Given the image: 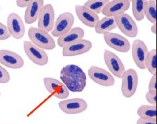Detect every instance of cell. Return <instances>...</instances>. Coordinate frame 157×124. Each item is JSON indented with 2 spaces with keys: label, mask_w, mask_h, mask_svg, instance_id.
Returning <instances> with one entry per match:
<instances>
[{
  "label": "cell",
  "mask_w": 157,
  "mask_h": 124,
  "mask_svg": "<svg viewBox=\"0 0 157 124\" xmlns=\"http://www.w3.org/2000/svg\"><path fill=\"white\" fill-rule=\"evenodd\" d=\"M60 79L72 92H82L86 85V76L83 70L77 65L68 64L62 68Z\"/></svg>",
  "instance_id": "cell-1"
},
{
  "label": "cell",
  "mask_w": 157,
  "mask_h": 124,
  "mask_svg": "<svg viewBox=\"0 0 157 124\" xmlns=\"http://www.w3.org/2000/svg\"><path fill=\"white\" fill-rule=\"evenodd\" d=\"M104 60L110 72L118 78H121L125 71V67L120 58L112 52L105 49Z\"/></svg>",
  "instance_id": "cell-9"
},
{
  "label": "cell",
  "mask_w": 157,
  "mask_h": 124,
  "mask_svg": "<svg viewBox=\"0 0 157 124\" xmlns=\"http://www.w3.org/2000/svg\"><path fill=\"white\" fill-rule=\"evenodd\" d=\"M7 28L10 36L16 39L23 37L25 33V27L21 18L16 13L10 14L7 19Z\"/></svg>",
  "instance_id": "cell-13"
},
{
  "label": "cell",
  "mask_w": 157,
  "mask_h": 124,
  "mask_svg": "<svg viewBox=\"0 0 157 124\" xmlns=\"http://www.w3.org/2000/svg\"><path fill=\"white\" fill-rule=\"evenodd\" d=\"M109 2V0H88L85 2L83 6L98 15L102 12V9Z\"/></svg>",
  "instance_id": "cell-23"
},
{
  "label": "cell",
  "mask_w": 157,
  "mask_h": 124,
  "mask_svg": "<svg viewBox=\"0 0 157 124\" xmlns=\"http://www.w3.org/2000/svg\"><path fill=\"white\" fill-rule=\"evenodd\" d=\"M88 74L93 82L101 86L110 87L115 83V79L113 76L101 67L91 66L88 70Z\"/></svg>",
  "instance_id": "cell-7"
},
{
  "label": "cell",
  "mask_w": 157,
  "mask_h": 124,
  "mask_svg": "<svg viewBox=\"0 0 157 124\" xmlns=\"http://www.w3.org/2000/svg\"><path fill=\"white\" fill-rule=\"evenodd\" d=\"M137 114L139 117L156 118V106L142 104L138 108Z\"/></svg>",
  "instance_id": "cell-24"
},
{
  "label": "cell",
  "mask_w": 157,
  "mask_h": 124,
  "mask_svg": "<svg viewBox=\"0 0 157 124\" xmlns=\"http://www.w3.org/2000/svg\"><path fill=\"white\" fill-rule=\"evenodd\" d=\"M145 68L152 75L156 74V50L148 52L145 59Z\"/></svg>",
  "instance_id": "cell-25"
},
{
  "label": "cell",
  "mask_w": 157,
  "mask_h": 124,
  "mask_svg": "<svg viewBox=\"0 0 157 124\" xmlns=\"http://www.w3.org/2000/svg\"><path fill=\"white\" fill-rule=\"evenodd\" d=\"M116 26L119 28L121 32L129 37H135L138 34V28L132 18L128 14L115 16Z\"/></svg>",
  "instance_id": "cell-6"
},
{
  "label": "cell",
  "mask_w": 157,
  "mask_h": 124,
  "mask_svg": "<svg viewBox=\"0 0 157 124\" xmlns=\"http://www.w3.org/2000/svg\"><path fill=\"white\" fill-rule=\"evenodd\" d=\"M144 15L152 23H156V4L155 1H145Z\"/></svg>",
  "instance_id": "cell-21"
},
{
  "label": "cell",
  "mask_w": 157,
  "mask_h": 124,
  "mask_svg": "<svg viewBox=\"0 0 157 124\" xmlns=\"http://www.w3.org/2000/svg\"><path fill=\"white\" fill-rule=\"evenodd\" d=\"M10 80V74L9 72L1 65H0V83H6Z\"/></svg>",
  "instance_id": "cell-28"
},
{
  "label": "cell",
  "mask_w": 157,
  "mask_h": 124,
  "mask_svg": "<svg viewBox=\"0 0 157 124\" xmlns=\"http://www.w3.org/2000/svg\"><path fill=\"white\" fill-rule=\"evenodd\" d=\"M37 20L39 28L48 33L52 30L55 21V11L52 4H47L42 6Z\"/></svg>",
  "instance_id": "cell-11"
},
{
  "label": "cell",
  "mask_w": 157,
  "mask_h": 124,
  "mask_svg": "<svg viewBox=\"0 0 157 124\" xmlns=\"http://www.w3.org/2000/svg\"><path fill=\"white\" fill-rule=\"evenodd\" d=\"M130 1L128 0H112L105 6L102 10V14L105 17H114L122 14L129 9Z\"/></svg>",
  "instance_id": "cell-16"
},
{
  "label": "cell",
  "mask_w": 157,
  "mask_h": 124,
  "mask_svg": "<svg viewBox=\"0 0 157 124\" xmlns=\"http://www.w3.org/2000/svg\"><path fill=\"white\" fill-rule=\"evenodd\" d=\"M117 27L115 21L113 17H104L99 20L94 26V29L96 33L104 34L114 29Z\"/></svg>",
  "instance_id": "cell-20"
},
{
  "label": "cell",
  "mask_w": 157,
  "mask_h": 124,
  "mask_svg": "<svg viewBox=\"0 0 157 124\" xmlns=\"http://www.w3.org/2000/svg\"><path fill=\"white\" fill-rule=\"evenodd\" d=\"M43 82L47 91L53 95L58 92L64 85L62 82L52 77L44 78Z\"/></svg>",
  "instance_id": "cell-22"
},
{
  "label": "cell",
  "mask_w": 157,
  "mask_h": 124,
  "mask_svg": "<svg viewBox=\"0 0 157 124\" xmlns=\"http://www.w3.org/2000/svg\"><path fill=\"white\" fill-rule=\"evenodd\" d=\"M0 96H1V92H0Z\"/></svg>",
  "instance_id": "cell-35"
},
{
  "label": "cell",
  "mask_w": 157,
  "mask_h": 124,
  "mask_svg": "<svg viewBox=\"0 0 157 124\" xmlns=\"http://www.w3.org/2000/svg\"><path fill=\"white\" fill-rule=\"evenodd\" d=\"M148 88L149 91L156 92V74H153L151 77Z\"/></svg>",
  "instance_id": "cell-32"
},
{
  "label": "cell",
  "mask_w": 157,
  "mask_h": 124,
  "mask_svg": "<svg viewBox=\"0 0 157 124\" xmlns=\"http://www.w3.org/2000/svg\"><path fill=\"white\" fill-rule=\"evenodd\" d=\"M144 2L143 0L132 1V10L134 17L137 21L142 20L144 17Z\"/></svg>",
  "instance_id": "cell-26"
},
{
  "label": "cell",
  "mask_w": 157,
  "mask_h": 124,
  "mask_svg": "<svg viewBox=\"0 0 157 124\" xmlns=\"http://www.w3.org/2000/svg\"><path fill=\"white\" fill-rule=\"evenodd\" d=\"M85 35L84 30L80 27L72 28L65 34L59 37L57 39V44L60 47H64L66 45L76 41L83 39Z\"/></svg>",
  "instance_id": "cell-18"
},
{
  "label": "cell",
  "mask_w": 157,
  "mask_h": 124,
  "mask_svg": "<svg viewBox=\"0 0 157 124\" xmlns=\"http://www.w3.org/2000/svg\"><path fill=\"white\" fill-rule=\"evenodd\" d=\"M69 90L64 85H63V87L61 88V89L58 92L55 93L53 96L58 99H64L69 96Z\"/></svg>",
  "instance_id": "cell-27"
},
{
  "label": "cell",
  "mask_w": 157,
  "mask_h": 124,
  "mask_svg": "<svg viewBox=\"0 0 157 124\" xmlns=\"http://www.w3.org/2000/svg\"><path fill=\"white\" fill-rule=\"evenodd\" d=\"M44 5L43 0H32L26 7L24 14L25 21L27 24H31L37 21L40 10Z\"/></svg>",
  "instance_id": "cell-19"
},
{
  "label": "cell",
  "mask_w": 157,
  "mask_h": 124,
  "mask_svg": "<svg viewBox=\"0 0 157 124\" xmlns=\"http://www.w3.org/2000/svg\"><path fill=\"white\" fill-rule=\"evenodd\" d=\"M32 0H17L16 1V4L18 7L23 8L26 7L31 2Z\"/></svg>",
  "instance_id": "cell-33"
},
{
  "label": "cell",
  "mask_w": 157,
  "mask_h": 124,
  "mask_svg": "<svg viewBox=\"0 0 157 124\" xmlns=\"http://www.w3.org/2000/svg\"><path fill=\"white\" fill-rule=\"evenodd\" d=\"M10 34L9 33L7 26L0 22V41H4L9 39Z\"/></svg>",
  "instance_id": "cell-29"
},
{
  "label": "cell",
  "mask_w": 157,
  "mask_h": 124,
  "mask_svg": "<svg viewBox=\"0 0 157 124\" xmlns=\"http://www.w3.org/2000/svg\"><path fill=\"white\" fill-rule=\"evenodd\" d=\"M131 52L132 59L136 66L140 69H145V62L148 50L145 42L140 39L134 40L132 43Z\"/></svg>",
  "instance_id": "cell-14"
},
{
  "label": "cell",
  "mask_w": 157,
  "mask_h": 124,
  "mask_svg": "<svg viewBox=\"0 0 157 124\" xmlns=\"http://www.w3.org/2000/svg\"><path fill=\"white\" fill-rule=\"evenodd\" d=\"M28 36L30 41L37 47L47 50L55 48V42L50 34L39 28L31 26L28 31Z\"/></svg>",
  "instance_id": "cell-2"
},
{
  "label": "cell",
  "mask_w": 157,
  "mask_h": 124,
  "mask_svg": "<svg viewBox=\"0 0 157 124\" xmlns=\"http://www.w3.org/2000/svg\"><path fill=\"white\" fill-rule=\"evenodd\" d=\"M136 124H156V118L140 117L137 119Z\"/></svg>",
  "instance_id": "cell-31"
},
{
  "label": "cell",
  "mask_w": 157,
  "mask_h": 124,
  "mask_svg": "<svg viewBox=\"0 0 157 124\" xmlns=\"http://www.w3.org/2000/svg\"><path fill=\"white\" fill-rule=\"evenodd\" d=\"M0 64L10 69H18L24 66V60L17 53L2 49L0 50Z\"/></svg>",
  "instance_id": "cell-15"
},
{
  "label": "cell",
  "mask_w": 157,
  "mask_h": 124,
  "mask_svg": "<svg viewBox=\"0 0 157 124\" xmlns=\"http://www.w3.org/2000/svg\"><path fill=\"white\" fill-rule=\"evenodd\" d=\"M121 93L126 98L132 97L138 85V74L136 70L130 68L125 70L121 77Z\"/></svg>",
  "instance_id": "cell-3"
},
{
  "label": "cell",
  "mask_w": 157,
  "mask_h": 124,
  "mask_svg": "<svg viewBox=\"0 0 157 124\" xmlns=\"http://www.w3.org/2000/svg\"><path fill=\"white\" fill-rule=\"evenodd\" d=\"M105 43L112 48L121 52L126 53L131 48L129 41L123 36L115 33H107L103 34Z\"/></svg>",
  "instance_id": "cell-10"
},
{
  "label": "cell",
  "mask_w": 157,
  "mask_h": 124,
  "mask_svg": "<svg viewBox=\"0 0 157 124\" xmlns=\"http://www.w3.org/2000/svg\"><path fill=\"white\" fill-rule=\"evenodd\" d=\"M76 15L78 18L85 25L94 28L96 23L99 20V16L83 6L77 4L75 6Z\"/></svg>",
  "instance_id": "cell-17"
},
{
  "label": "cell",
  "mask_w": 157,
  "mask_h": 124,
  "mask_svg": "<svg viewBox=\"0 0 157 124\" xmlns=\"http://www.w3.org/2000/svg\"><path fill=\"white\" fill-rule=\"evenodd\" d=\"M23 49L28 58L34 64L45 66L48 63V56L45 51L37 47L31 41H23Z\"/></svg>",
  "instance_id": "cell-4"
},
{
  "label": "cell",
  "mask_w": 157,
  "mask_h": 124,
  "mask_svg": "<svg viewBox=\"0 0 157 124\" xmlns=\"http://www.w3.org/2000/svg\"><path fill=\"white\" fill-rule=\"evenodd\" d=\"M151 31L153 34H156V23H154V25L151 27Z\"/></svg>",
  "instance_id": "cell-34"
},
{
  "label": "cell",
  "mask_w": 157,
  "mask_h": 124,
  "mask_svg": "<svg viewBox=\"0 0 157 124\" xmlns=\"http://www.w3.org/2000/svg\"><path fill=\"white\" fill-rule=\"evenodd\" d=\"M92 43L87 39H80L72 42L63 48V56H74L84 54L90 50Z\"/></svg>",
  "instance_id": "cell-12"
},
{
  "label": "cell",
  "mask_w": 157,
  "mask_h": 124,
  "mask_svg": "<svg viewBox=\"0 0 157 124\" xmlns=\"http://www.w3.org/2000/svg\"><path fill=\"white\" fill-rule=\"evenodd\" d=\"M58 106L64 113L69 115L82 113L88 108L86 101L80 98L62 100L58 103Z\"/></svg>",
  "instance_id": "cell-8"
},
{
  "label": "cell",
  "mask_w": 157,
  "mask_h": 124,
  "mask_svg": "<svg viewBox=\"0 0 157 124\" xmlns=\"http://www.w3.org/2000/svg\"><path fill=\"white\" fill-rule=\"evenodd\" d=\"M145 99L151 105L156 106V92L148 91L145 94Z\"/></svg>",
  "instance_id": "cell-30"
},
{
  "label": "cell",
  "mask_w": 157,
  "mask_h": 124,
  "mask_svg": "<svg viewBox=\"0 0 157 124\" xmlns=\"http://www.w3.org/2000/svg\"><path fill=\"white\" fill-rule=\"evenodd\" d=\"M0 10H1V7H0Z\"/></svg>",
  "instance_id": "cell-36"
},
{
  "label": "cell",
  "mask_w": 157,
  "mask_h": 124,
  "mask_svg": "<svg viewBox=\"0 0 157 124\" xmlns=\"http://www.w3.org/2000/svg\"><path fill=\"white\" fill-rule=\"evenodd\" d=\"M74 17L72 13L65 12L60 14L54 22L51 34L54 37H60L67 33L72 27Z\"/></svg>",
  "instance_id": "cell-5"
}]
</instances>
